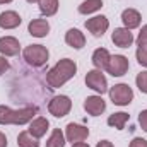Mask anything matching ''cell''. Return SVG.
<instances>
[{
  "instance_id": "cell-25",
  "label": "cell",
  "mask_w": 147,
  "mask_h": 147,
  "mask_svg": "<svg viewBox=\"0 0 147 147\" xmlns=\"http://www.w3.org/2000/svg\"><path fill=\"white\" fill-rule=\"evenodd\" d=\"M135 57H137V62H139L142 67H147V45H142V46L137 48Z\"/></svg>"
},
{
  "instance_id": "cell-3",
  "label": "cell",
  "mask_w": 147,
  "mask_h": 147,
  "mask_svg": "<svg viewBox=\"0 0 147 147\" xmlns=\"http://www.w3.org/2000/svg\"><path fill=\"white\" fill-rule=\"evenodd\" d=\"M22 58L31 67H43L48 62V58H50V51L43 45H29V46L24 48Z\"/></svg>"
},
{
  "instance_id": "cell-12",
  "label": "cell",
  "mask_w": 147,
  "mask_h": 147,
  "mask_svg": "<svg viewBox=\"0 0 147 147\" xmlns=\"http://www.w3.org/2000/svg\"><path fill=\"white\" fill-rule=\"evenodd\" d=\"M111 41L120 48H128L134 43V34L127 28H116L111 34Z\"/></svg>"
},
{
  "instance_id": "cell-29",
  "label": "cell",
  "mask_w": 147,
  "mask_h": 147,
  "mask_svg": "<svg viewBox=\"0 0 147 147\" xmlns=\"http://www.w3.org/2000/svg\"><path fill=\"white\" fill-rule=\"evenodd\" d=\"M9 70V62L5 60V57H0V75Z\"/></svg>"
},
{
  "instance_id": "cell-2",
  "label": "cell",
  "mask_w": 147,
  "mask_h": 147,
  "mask_svg": "<svg viewBox=\"0 0 147 147\" xmlns=\"http://www.w3.org/2000/svg\"><path fill=\"white\" fill-rule=\"evenodd\" d=\"M38 115L36 106H28L21 110H10L9 106L0 105V125H24L34 120Z\"/></svg>"
},
{
  "instance_id": "cell-10",
  "label": "cell",
  "mask_w": 147,
  "mask_h": 147,
  "mask_svg": "<svg viewBox=\"0 0 147 147\" xmlns=\"http://www.w3.org/2000/svg\"><path fill=\"white\" fill-rule=\"evenodd\" d=\"M84 110L89 115H92V116H99L106 110V103H105V99L101 96H89L84 101Z\"/></svg>"
},
{
  "instance_id": "cell-8",
  "label": "cell",
  "mask_w": 147,
  "mask_h": 147,
  "mask_svg": "<svg viewBox=\"0 0 147 147\" xmlns=\"http://www.w3.org/2000/svg\"><path fill=\"white\" fill-rule=\"evenodd\" d=\"M89 137V128L79 123H69L65 128V139L70 144H77V142H84Z\"/></svg>"
},
{
  "instance_id": "cell-19",
  "label": "cell",
  "mask_w": 147,
  "mask_h": 147,
  "mask_svg": "<svg viewBox=\"0 0 147 147\" xmlns=\"http://www.w3.org/2000/svg\"><path fill=\"white\" fill-rule=\"evenodd\" d=\"M128 115L127 113H123V111H120V113H113L110 115V118H108V125L113 127V128H116V130H123L125 128V123L128 121Z\"/></svg>"
},
{
  "instance_id": "cell-26",
  "label": "cell",
  "mask_w": 147,
  "mask_h": 147,
  "mask_svg": "<svg viewBox=\"0 0 147 147\" xmlns=\"http://www.w3.org/2000/svg\"><path fill=\"white\" fill-rule=\"evenodd\" d=\"M137 45H139V46L147 45V24L142 26V29H140V33H139V36H137Z\"/></svg>"
},
{
  "instance_id": "cell-21",
  "label": "cell",
  "mask_w": 147,
  "mask_h": 147,
  "mask_svg": "<svg viewBox=\"0 0 147 147\" xmlns=\"http://www.w3.org/2000/svg\"><path fill=\"white\" fill-rule=\"evenodd\" d=\"M101 7H103V0H84V2L79 5V12L87 16V14L98 12Z\"/></svg>"
},
{
  "instance_id": "cell-7",
  "label": "cell",
  "mask_w": 147,
  "mask_h": 147,
  "mask_svg": "<svg viewBox=\"0 0 147 147\" xmlns=\"http://www.w3.org/2000/svg\"><path fill=\"white\" fill-rule=\"evenodd\" d=\"M128 67H130V63H128L127 57H123V55H113V57H110L108 65H106L105 70L108 74H111L113 77H121V75H125V74L128 72Z\"/></svg>"
},
{
  "instance_id": "cell-27",
  "label": "cell",
  "mask_w": 147,
  "mask_h": 147,
  "mask_svg": "<svg viewBox=\"0 0 147 147\" xmlns=\"http://www.w3.org/2000/svg\"><path fill=\"white\" fill-rule=\"evenodd\" d=\"M139 123H140L142 130L147 132V110H142L140 113H139Z\"/></svg>"
},
{
  "instance_id": "cell-20",
  "label": "cell",
  "mask_w": 147,
  "mask_h": 147,
  "mask_svg": "<svg viewBox=\"0 0 147 147\" xmlns=\"http://www.w3.org/2000/svg\"><path fill=\"white\" fill-rule=\"evenodd\" d=\"M38 3H39V10H41V14L46 16V17L55 16L57 10H58V0H39Z\"/></svg>"
},
{
  "instance_id": "cell-18",
  "label": "cell",
  "mask_w": 147,
  "mask_h": 147,
  "mask_svg": "<svg viewBox=\"0 0 147 147\" xmlns=\"http://www.w3.org/2000/svg\"><path fill=\"white\" fill-rule=\"evenodd\" d=\"M110 51L106 48H98L94 53H92V63L98 70H105L106 65H108V60H110Z\"/></svg>"
},
{
  "instance_id": "cell-13",
  "label": "cell",
  "mask_w": 147,
  "mask_h": 147,
  "mask_svg": "<svg viewBox=\"0 0 147 147\" xmlns=\"http://www.w3.org/2000/svg\"><path fill=\"white\" fill-rule=\"evenodd\" d=\"M48 128H50V121H48L45 116H36L34 120L29 121V128H28V132H29L33 137L41 139V137L48 132Z\"/></svg>"
},
{
  "instance_id": "cell-23",
  "label": "cell",
  "mask_w": 147,
  "mask_h": 147,
  "mask_svg": "<svg viewBox=\"0 0 147 147\" xmlns=\"http://www.w3.org/2000/svg\"><path fill=\"white\" fill-rule=\"evenodd\" d=\"M46 147H65V135L60 128H55L46 140Z\"/></svg>"
},
{
  "instance_id": "cell-31",
  "label": "cell",
  "mask_w": 147,
  "mask_h": 147,
  "mask_svg": "<svg viewBox=\"0 0 147 147\" xmlns=\"http://www.w3.org/2000/svg\"><path fill=\"white\" fill-rule=\"evenodd\" d=\"M96 147H113V144H111L110 140H101V142H98Z\"/></svg>"
},
{
  "instance_id": "cell-33",
  "label": "cell",
  "mask_w": 147,
  "mask_h": 147,
  "mask_svg": "<svg viewBox=\"0 0 147 147\" xmlns=\"http://www.w3.org/2000/svg\"><path fill=\"white\" fill-rule=\"evenodd\" d=\"M12 0H0V3H10Z\"/></svg>"
},
{
  "instance_id": "cell-6",
  "label": "cell",
  "mask_w": 147,
  "mask_h": 147,
  "mask_svg": "<svg viewBox=\"0 0 147 147\" xmlns=\"http://www.w3.org/2000/svg\"><path fill=\"white\" fill-rule=\"evenodd\" d=\"M86 84H87V87H91L98 94H105L108 91V80H106L103 70H98V69L89 70L86 74Z\"/></svg>"
},
{
  "instance_id": "cell-22",
  "label": "cell",
  "mask_w": 147,
  "mask_h": 147,
  "mask_svg": "<svg viewBox=\"0 0 147 147\" xmlns=\"http://www.w3.org/2000/svg\"><path fill=\"white\" fill-rule=\"evenodd\" d=\"M17 146L19 147H39V142H38L36 137H33L28 130L21 132L17 135Z\"/></svg>"
},
{
  "instance_id": "cell-1",
  "label": "cell",
  "mask_w": 147,
  "mask_h": 147,
  "mask_svg": "<svg viewBox=\"0 0 147 147\" xmlns=\"http://www.w3.org/2000/svg\"><path fill=\"white\" fill-rule=\"evenodd\" d=\"M77 72V65L70 58H63L60 60L55 67H51L46 74V82L51 89H58L62 87L65 82H69Z\"/></svg>"
},
{
  "instance_id": "cell-11",
  "label": "cell",
  "mask_w": 147,
  "mask_h": 147,
  "mask_svg": "<svg viewBox=\"0 0 147 147\" xmlns=\"http://www.w3.org/2000/svg\"><path fill=\"white\" fill-rule=\"evenodd\" d=\"M21 50L19 39L14 36H3L0 38V53L3 57H16Z\"/></svg>"
},
{
  "instance_id": "cell-5",
  "label": "cell",
  "mask_w": 147,
  "mask_h": 147,
  "mask_svg": "<svg viewBox=\"0 0 147 147\" xmlns=\"http://www.w3.org/2000/svg\"><path fill=\"white\" fill-rule=\"evenodd\" d=\"M72 110V101L69 96H55L51 98V101L48 103V111L50 115L57 116V118H63L65 115H69Z\"/></svg>"
},
{
  "instance_id": "cell-15",
  "label": "cell",
  "mask_w": 147,
  "mask_h": 147,
  "mask_svg": "<svg viewBox=\"0 0 147 147\" xmlns=\"http://www.w3.org/2000/svg\"><path fill=\"white\" fill-rule=\"evenodd\" d=\"M121 21H123V26L127 29H135L140 26V21H142V16L139 14V10L135 9H125L121 12Z\"/></svg>"
},
{
  "instance_id": "cell-14",
  "label": "cell",
  "mask_w": 147,
  "mask_h": 147,
  "mask_svg": "<svg viewBox=\"0 0 147 147\" xmlns=\"http://www.w3.org/2000/svg\"><path fill=\"white\" fill-rule=\"evenodd\" d=\"M22 19L17 12L14 10H5L0 14V28L2 29H16L17 26H21Z\"/></svg>"
},
{
  "instance_id": "cell-30",
  "label": "cell",
  "mask_w": 147,
  "mask_h": 147,
  "mask_svg": "<svg viewBox=\"0 0 147 147\" xmlns=\"http://www.w3.org/2000/svg\"><path fill=\"white\" fill-rule=\"evenodd\" d=\"M0 147H7V137L2 132H0Z\"/></svg>"
},
{
  "instance_id": "cell-34",
  "label": "cell",
  "mask_w": 147,
  "mask_h": 147,
  "mask_svg": "<svg viewBox=\"0 0 147 147\" xmlns=\"http://www.w3.org/2000/svg\"><path fill=\"white\" fill-rule=\"evenodd\" d=\"M29 3H36V2H39V0H28Z\"/></svg>"
},
{
  "instance_id": "cell-32",
  "label": "cell",
  "mask_w": 147,
  "mask_h": 147,
  "mask_svg": "<svg viewBox=\"0 0 147 147\" xmlns=\"http://www.w3.org/2000/svg\"><path fill=\"white\" fill-rule=\"evenodd\" d=\"M72 147H89V144H86V142H77V144H72Z\"/></svg>"
},
{
  "instance_id": "cell-9",
  "label": "cell",
  "mask_w": 147,
  "mask_h": 147,
  "mask_svg": "<svg viewBox=\"0 0 147 147\" xmlns=\"http://www.w3.org/2000/svg\"><path fill=\"white\" fill-rule=\"evenodd\" d=\"M86 28H87L89 33H92L96 38H99L108 31L110 21H108L106 16H94V17H91V19L86 21Z\"/></svg>"
},
{
  "instance_id": "cell-4",
  "label": "cell",
  "mask_w": 147,
  "mask_h": 147,
  "mask_svg": "<svg viewBox=\"0 0 147 147\" xmlns=\"http://www.w3.org/2000/svg\"><path fill=\"white\" fill-rule=\"evenodd\" d=\"M108 92H110V99L113 101V105H118V106H127L134 99V91L128 84H116Z\"/></svg>"
},
{
  "instance_id": "cell-24",
  "label": "cell",
  "mask_w": 147,
  "mask_h": 147,
  "mask_svg": "<svg viewBox=\"0 0 147 147\" xmlns=\"http://www.w3.org/2000/svg\"><path fill=\"white\" fill-rule=\"evenodd\" d=\"M135 84H137V87L140 89V92L147 94V70L146 72L137 74V77H135Z\"/></svg>"
},
{
  "instance_id": "cell-28",
  "label": "cell",
  "mask_w": 147,
  "mask_h": 147,
  "mask_svg": "<svg viewBox=\"0 0 147 147\" xmlns=\"http://www.w3.org/2000/svg\"><path fill=\"white\" fill-rule=\"evenodd\" d=\"M130 147H147V140L146 139H140V137H135L130 142Z\"/></svg>"
},
{
  "instance_id": "cell-16",
  "label": "cell",
  "mask_w": 147,
  "mask_h": 147,
  "mask_svg": "<svg viewBox=\"0 0 147 147\" xmlns=\"http://www.w3.org/2000/svg\"><path fill=\"white\" fill-rule=\"evenodd\" d=\"M28 31L34 38H45L50 33V24L46 19H33L28 26Z\"/></svg>"
},
{
  "instance_id": "cell-17",
  "label": "cell",
  "mask_w": 147,
  "mask_h": 147,
  "mask_svg": "<svg viewBox=\"0 0 147 147\" xmlns=\"http://www.w3.org/2000/svg\"><path fill=\"white\" fill-rule=\"evenodd\" d=\"M65 43L69 46H72L75 50H80L86 45V36L79 31V29H69L65 34Z\"/></svg>"
}]
</instances>
